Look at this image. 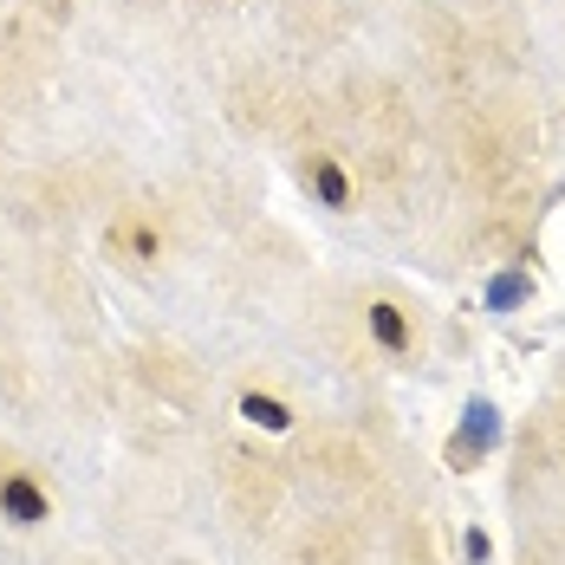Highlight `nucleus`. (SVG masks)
I'll return each instance as SVG.
<instances>
[{
	"label": "nucleus",
	"mask_w": 565,
	"mask_h": 565,
	"mask_svg": "<svg viewBox=\"0 0 565 565\" xmlns=\"http://www.w3.org/2000/svg\"><path fill=\"white\" fill-rule=\"evenodd\" d=\"M0 520H13V526H46V520H53V494H46L26 468H7V475H0Z\"/></svg>",
	"instance_id": "nucleus-1"
},
{
	"label": "nucleus",
	"mask_w": 565,
	"mask_h": 565,
	"mask_svg": "<svg viewBox=\"0 0 565 565\" xmlns=\"http://www.w3.org/2000/svg\"><path fill=\"white\" fill-rule=\"evenodd\" d=\"M364 332L384 344L391 358H409V351H416V319H409L396 299H371V306H364Z\"/></svg>",
	"instance_id": "nucleus-2"
},
{
	"label": "nucleus",
	"mask_w": 565,
	"mask_h": 565,
	"mask_svg": "<svg viewBox=\"0 0 565 565\" xmlns=\"http://www.w3.org/2000/svg\"><path fill=\"white\" fill-rule=\"evenodd\" d=\"M306 189H312L332 215H344V209H351V175L339 170V157H312V163H306Z\"/></svg>",
	"instance_id": "nucleus-3"
},
{
	"label": "nucleus",
	"mask_w": 565,
	"mask_h": 565,
	"mask_svg": "<svg viewBox=\"0 0 565 565\" xmlns=\"http://www.w3.org/2000/svg\"><path fill=\"white\" fill-rule=\"evenodd\" d=\"M105 247L130 254V260H157V254H163V234L150 222H117V227H105Z\"/></svg>",
	"instance_id": "nucleus-4"
},
{
	"label": "nucleus",
	"mask_w": 565,
	"mask_h": 565,
	"mask_svg": "<svg viewBox=\"0 0 565 565\" xmlns=\"http://www.w3.org/2000/svg\"><path fill=\"white\" fill-rule=\"evenodd\" d=\"M241 416H247L254 429H267V436H286V429H292V409H286L280 396H267V391L241 396Z\"/></svg>",
	"instance_id": "nucleus-5"
},
{
	"label": "nucleus",
	"mask_w": 565,
	"mask_h": 565,
	"mask_svg": "<svg viewBox=\"0 0 565 565\" xmlns=\"http://www.w3.org/2000/svg\"><path fill=\"white\" fill-rule=\"evenodd\" d=\"M526 292H533L526 274H501V280L488 286V306H494V312H513V306H526Z\"/></svg>",
	"instance_id": "nucleus-6"
},
{
	"label": "nucleus",
	"mask_w": 565,
	"mask_h": 565,
	"mask_svg": "<svg viewBox=\"0 0 565 565\" xmlns=\"http://www.w3.org/2000/svg\"><path fill=\"white\" fill-rule=\"evenodd\" d=\"M461 443H468L475 455L494 443V409H488V403H475V409H468V423H461Z\"/></svg>",
	"instance_id": "nucleus-7"
},
{
	"label": "nucleus",
	"mask_w": 565,
	"mask_h": 565,
	"mask_svg": "<svg viewBox=\"0 0 565 565\" xmlns=\"http://www.w3.org/2000/svg\"><path fill=\"white\" fill-rule=\"evenodd\" d=\"M461 553L481 565V559H488V533H481V526H468V533H461Z\"/></svg>",
	"instance_id": "nucleus-8"
}]
</instances>
